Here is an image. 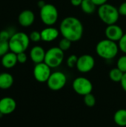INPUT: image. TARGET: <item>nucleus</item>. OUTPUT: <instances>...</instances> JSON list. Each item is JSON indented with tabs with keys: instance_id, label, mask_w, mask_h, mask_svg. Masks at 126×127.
<instances>
[{
	"instance_id": "nucleus-1",
	"label": "nucleus",
	"mask_w": 126,
	"mask_h": 127,
	"mask_svg": "<svg viewBox=\"0 0 126 127\" xmlns=\"http://www.w3.org/2000/svg\"><path fill=\"white\" fill-rule=\"evenodd\" d=\"M59 32L64 38L74 42L79 41L82 38L84 28L79 19L74 16H68L61 22Z\"/></svg>"
},
{
	"instance_id": "nucleus-2",
	"label": "nucleus",
	"mask_w": 126,
	"mask_h": 127,
	"mask_svg": "<svg viewBox=\"0 0 126 127\" xmlns=\"http://www.w3.org/2000/svg\"><path fill=\"white\" fill-rule=\"evenodd\" d=\"M119 46L116 42L108 39L100 40L96 45L97 55L104 60L114 59L119 52Z\"/></svg>"
},
{
	"instance_id": "nucleus-3",
	"label": "nucleus",
	"mask_w": 126,
	"mask_h": 127,
	"mask_svg": "<svg viewBox=\"0 0 126 127\" xmlns=\"http://www.w3.org/2000/svg\"><path fill=\"white\" fill-rule=\"evenodd\" d=\"M97 13L100 20L107 25L116 24L120 17L118 8L108 3L100 6Z\"/></svg>"
},
{
	"instance_id": "nucleus-4",
	"label": "nucleus",
	"mask_w": 126,
	"mask_h": 127,
	"mask_svg": "<svg viewBox=\"0 0 126 127\" xmlns=\"http://www.w3.org/2000/svg\"><path fill=\"white\" fill-rule=\"evenodd\" d=\"M30 42L27 34L24 32H16L9 39L10 51L15 54L25 52L29 47Z\"/></svg>"
},
{
	"instance_id": "nucleus-5",
	"label": "nucleus",
	"mask_w": 126,
	"mask_h": 127,
	"mask_svg": "<svg viewBox=\"0 0 126 127\" xmlns=\"http://www.w3.org/2000/svg\"><path fill=\"white\" fill-rule=\"evenodd\" d=\"M40 18L42 22L47 26H53L58 19V10L52 4H45L40 8Z\"/></svg>"
},
{
	"instance_id": "nucleus-6",
	"label": "nucleus",
	"mask_w": 126,
	"mask_h": 127,
	"mask_svg": "<svg viewBox=\"0 0 126 127\" xmlns=\"http://www.w3.org/2000/svg\"><path fill=\"white\" fill-rule=\"evenodd\" d=\"M64 51L59 47H52L45 53L44 62L51 68L59 67L63 62Z\"/></svg>"
},
{
	"instance_id": "nucleus-7",
	"label": "nucleus",
	"mask_w": 126,
	"mask_h": 127,
	"mask_svg": "<svg viewBox=\"0 0 126 127\" xmlns=\"http://www.w3.org/2000/svg\"><path fill=\"white\" fill-rule=\"evenodd\" d=\"M74 91L82 96H85L91 93L93 90V85L90 80L84 77H76L72 84Z\"/></svg>"
},
{
	"instance_id": "nucleus-8",
	"label": "nucleus",
	"mask_w": 126,
	"mask_h": 127,
	"mask_svg": "<svg viewBox=\"0 0 126 127\" xmlns=\"http://www.w3.org/2000/svg\"><path fill=\"white\" fill-rule=\"evenodd\" d=\"M67 83L66 75L61 71H55L51 73L47 81L48 87L52 91H59L63 89Z\"/></svg>"
},
{
	"instance_id": "nucleus-9",
	"label": "nucleus",
	"mask_w": 126,
	"mask_h": 127,
	"mask_svg": "<svg viewBox=\"0 0 126 127\" xmlns=\"http://www.w3.org/2000/svg\"><path fill=\"white\" fill-rule=\"evenodd\" d=\"M50 68L45 62L36 64L33 68V77L39 83H47L51 74Z\"/></svg>"
},
{
	"instance_id": "nucleus-10",
	"label": "nucleus",
	"mask_w": 126,
	"mask_h": 127,
	"mask_svg": "<svg viewBox=\"0 0 126 127\" xmlns=\"http://www.w3.org/2000/svg\"><path fill=\"white\" fill-rule=\"evenodd\" d=\"M95 65V60L90 54H83L78 58L76 68L81 73H88L91 71Z\"/></svg>"
},
{
	"instance_id": "nucleus-11",
	"label": "nucleus",
	"mask_w": 126,
	"mask_h": 127,
	"mask_svg": "<svg viewBox=\"0 0 126 127\" xmlns=\"http://www.w3.org/2000/svg\"><path fill=\"white\" fill-rule=\"evenodd\" d=\"M105 35L106 36V39L117 42H119L120 39L123 37L124 33L121 27L116 24H114L107 25L105 30Z\"/></svg>"
},
{
	"instance_id": "nucleus-12",
	"label": "nucleus",
	"mask_w": 126,
	"mask_h": 127,
	"mask_svg": "<svg viewBox=\"0 0 126 127\" xmlns=\"http://www.w3.org/2000/svg\"><path fill=\"white\" fill-rule=\"evenodd\" d=\"M16 108V100L10 97H4L0 100V113L3 115L13 112Z\"/></svg>"
},
{
	"instance_id": "nucleus-13",
	"label": "nucleus",
	"mask_w": 126,
	"mask_h": 127,
	"mask_svg": "<svg viewBox=\"0 0 126 127\" xmlns=\"http://www.w3.org/2000/svg\"><path fill=\"white\" fill-rule=\"evenodd\" d=\"M34 21H35V15L33 12L30 10H22L18 16L19 24L25 28L31 26L33 24Z\"/></svg>"
},
{
	"instance_id": "nucleus-14",
	"label": "nucleus",
	"mask_w": 126,
	"mask_h": 127,
	"mask_svg": "<svg viewBox=\"0 0 126 127\" xmlns=\"http://www.w3.org/2000/svg\"><path fill=\"white\" fill-rule=\"evenodd\" d=\"M59 31L56 28H53L52 26H48L41 31L42 40L46 42H52L57 39L59 35Z\"/></svg>"
},
{
	"instance_id": "nucleus-15",
	"label": "nucleus",
	"mask_w": 126,
	"mask_h": 127,
	"mask_svg": "<svg viewBox=\"0 0 126 127\" xmlns=\"http://www.w3.org/2000/svg\"><path fill=\"white\" fill-rule=\"evenodd\" d=\"M45 53L46 51L44 50V48L42 46L36 45L31 48L30 51V57L35 64H38L44 62L45 57Z\"/></svg>"
},
{
	"instance_id": "nucleus-16",
	"label": "nucleus",
	"mask_w": 126,
	"mask_h": 127,
	"mask_svg": "<svg viewBox=\"0 0 126 127\" xmlns=\"http://www.w3.org/2000/svg\"><path fill=\"white\" fill-rule=\"evenodd\" d=\"M18 63L17 61V56L16 54L9 51L7 54H5L3 57H1V63L3 67L6 68H13L16 63Z\"/></svg>"
},
{
	"instance_id": "nucleus-17",
	"label": "nucleus",
	"mask_w": 126,
	"mask_h": 127,
	"mask_svg": "<svg viewBox=\"0 0 126 127\" xmlns=\"http://www.w3.org/2000/svg\"><path fill=\"white\" fill-rule=\"evenodd\" d=\"M13 84V76L7 72L0 73V89H10Z\"/></svg>"
},
{
	"instance_id": "nucleus-18",
	"label": "nucleus",
	"mask_w": 126,
	"mask_h": 127,
	"mask_svg": "<svg viewBox=\"0 0 126 127\" xmlns=\"http://www.w3.org/2000/svg\"><path fill=\"white\" fill-rule=\"evenodd\" d=\"M114 121L120 127H126V109L117 110L114 115Z\"/></svg>"
},
{
	"instance_id": "nucleus-19",
	"label": "nucleus",
	"mask_w": 126,
	"mask_h": 127,
	"mask_svg": "<svg viewBox=\"0 0 126 127\" xmlns=\"http://www.w3.org/2000/svg\"><path fill=\"white\" fill-rule=\"evenodd\" d=\"M80 7L85 13L92 14L95 12L97 5L92 1V0H82Z\"/></svg>"
},
{
	"instance_id": "nucleus-20",
	"label": "nucleus",
	"mask_w": 126,
	"mask_h": 127,
	"mask_svg": "<svg viewBox=\"0 0 126 127\" xmlns=\"http://www.w3.org/2000/svg\"><path fill=\"white\" fill-rule=\"evenodd\" d=\"M124 73L120 70L117 67L112 68L109 72V77L110 79L115 83H120Z\"/></svg>"
},
{
	"instance_id": "nucleus-21",
	"label": "nucleus",
	"mask_w": 126,
	"mask_h": 127,
	"mask_svg": "<svg viewBox=\"0 0 126 127\" xmlns=\"http://www.w3.org/2000/svg\"><path fill=\"white\" fill-rule=\"evenodd\" d=\"M12 28H9L8 29L2 30L0 31V39L3 41H9L10 37L13 34H14L16 32L14 31H10Z\"/></svg>"
},
{
	"instance_id": "nucleus-22",
	"label": "nucleus",
	"mask_w": 126,
	"mask_h": 127,
	"mask_svg": "<svg viewBox=\"0 0 126 127\" xmlns=\"http://www.w3.org/2000/svg\"><path fill=\"white\" fill-rule=\"evenodd\" d=\"M84 103L88 107H93L96 104V97L91 93L84 96Z\"/></svg>"
},
{
	"instance_id": "nucleus-23",
	"label": "nucleus",
	"mask_w": 126,
	"mask_h": 127,
	"mask_svg": "<svg viewBox=\"0 0 126 127\" xmlns=\"http://www.w3.org/2000/svg\"><path fill=\"white\" fill-rule=\"evenodd\" d=\"M71 44H72V42H71V40H69V39H68L63 37V38L59 41V46H58V47H59L61 50H62L63 51H68V50L70 49V48L71 47Z\"/></svg>"
},
{
	"instance_id": "nucleus-24",
	"label": "nucleus",
	"mask_w": 126,
	"mask_h": 127,
	"mask_svg": "<svg viewBox=\"0 0 126 127\" xmlns=\"http://www.w3.org/2000/svg\"><path fill=\"white\" fill-rule=\"evenodd\" d=\"M9 41H3L0 39V57H3L5 54L9 52Z\"/></svg>"
},
{
	"instance_id": "nucleus-25",
	"label": "nucleus",
	"mask_w": 126,
	"mask_h": 127,
	"mask_svg": "<svg viewBox=\"0 0 126 127\" xmlns=\"http://www.w3.org/2000/svg\"><path fill=\"white\" fill-rule=\"evenodd\" d=\"M117 67L123 73L126 72V55L120 57L117 62Z\"/></svg>"
},
{
	"instance_id": "nucleus-26",
	"label": "nucleus",
	"mask_w": 126,
	"mask_h": 127,
	"mask_svg": "<svg viewBox=\"0 0 126 127\" xmlns=\"http://www.w3.org/2000/svg\"><path fill=\"white\" fill-rule=\"evenodd\" d=\"M30 40L33 42H38L42 40V36H41V32L33 31H32L30 35H29Z\"/></svg>"
},
{
	"instance_id": "nucleus-27",
	"label": "nucleus",
	"mask_w": 126,
	"mask_h": 127,
	"mask_svg": "<svg viewBox=\"0 0 126 127\" xmlns=\"http://www.w3.org/2000/svg\"><path fill=\"white\" fill-rule=\"evenodd\" d=\"M78 57L75 54L71 55L68 59H67V65L69 68H74L76 66V63L78 61Z\"/></svg>"
},
{
	"instance_id": "nucleus-28",
	"label": "nucleus",
	"mask_w": 126,
	"mask_h": 127,
	"mask_svg": "<svg viewBox=\"0 0 126 127\" xmlns=\"http://www.w3.org/2000/svg\"><path fill=\"white\" fill-rule=\"evenodd\" d=\"M118 46L121 51L126 54V33H124L123 37L120 39Z\"/></svg>"
},
{
	"instance_id": "nucleus-29",
	"label": "nucleus",
	"mask_w": 126,
	"mask_h": 127,
	"mask_svg": "<svg viewBox=\"0 0 126 127\" xmlns=\"http://www.w3.org/2000/svg\"><path fill=\"white\" fill-rule=\"evenodd\" d=\"M16 56H17V61L19 63L23 64L25 63H26L27 60V56L25 54V52H22V53L16 54Z\"/></svg>"
},
{
	"instance_id": "nucleus-30",
	"label": "nucleus",
	"mask_w": 126,
	"mask_h": 127,
	"mask_svg": "<svg viewBox=\"0 0 126 127\" xmlns=\"http://www.w3.org/2000/svg\"><path fill=\"white\" fill-rule=\"evenodd\" d=\"M118 11L120 13V15H122V16H126V1L122 3L119 8H118Z\"/></svg>"
},
{
	"instance_id": "nucleus-31",
	"label": "nucleus",
	"mask_w": 126,
	"mask_h": 127,
	"mask_svg": "<svg viewBox=\"0 0 126 127\" xmlns=\"http://www.w3.org/2000/svg\"><path fill=\"white\" fill-rule=\"evenodd\" d=\"M120 83H121V86H122L123 89L125 92H126V72L124 73L123 77V78H122V80L120 81Z\"/></svg>"
},
{
	"instance_id": "nucleus-32",
	"label": "nucleus",
	"mask_w": 126,
	"mask_h": 127,
	"mask_svg": "<svg viewBox=\"0 0 126 127\" xmlns=\"http://www.w3.org/2000/svg\"><path fill=\"white\" fill-rule=\"evenodd\" d=\"M92 1L97 5V6H101L102 4H105L107 3L108 0H92Z\"/></svg>"
},
{
	"instance_id": "nucleus-33",
	"label": "nucleus",
	"mask_w": 126,
	"mask_h": 127,
	"mask_svg": "<svg viewBox=\"0 0 126 127\" xmlns=\"http://www.w3.org/2000/svg\"><path fill=\"white\" fill-rule=\"evenodd\" d=\"M82 2V0H71V3L72 5H74V7H78V6H81V4Z\"/></svg>"
},
{
	"instance_id": "nucleus-34",
	"label": "nucleus",
	"mask_w": 126,
	"mask_h": 127,
	"mask_svg": "<svg viewBox=\"0 0 126 127\" xmlns=\"http://www.w3.org/2000/svg\"><path fill=\"white\" fill-rule=\"evenodd\" d=\"M46 3L44 1H42V0H40V1H38V3H37V4H38V7H39V8H42L45 4Z\"/></svg>"
}]
</instances>
